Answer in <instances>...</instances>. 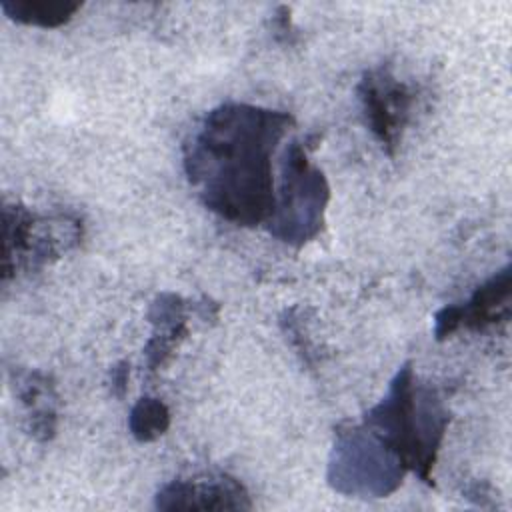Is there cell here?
I'll return each mask as SVG.
<instances>
[{"label":"cell","mask_w":512,"mask_h":512,"mask_svg":"<svg viewBox=\"0 0 512 512\" xmlns=\"http://www.w3.org/2000/svg\"><path fill=\"white\" fill-rule=\"evenodd\" d=\"M328 186L318 168L306 160V152L292 142L282 158V182L276 192V208L270 232L290 244H304L322 226Z\"/></svg>","instance_id":"7a4b0ae2"},{"label":"cell","mask_w":512,"mask_h":512,"mask_svg":"<svg viewBox=\"0 0 512 512\" xmlns=\"http://www.w3.org/2000/svg\"><path fill=\"white\" fill-rule=\"evenodd\" d=\"M290 124L286 112L248 104L212 110L184 154L188 180L204 206L242 226L270 222L276 208L272 152Z\"/></svg>","instance_id":"6da1fadb"},{"label":"cell","mask_w":512,"mask_h":512,"mask_svg":"<svg viewBox=\"0 0 512 512\" xmlns=\"http://www.w3.org/2000/svg\"><path fill=\"white\" fill-rule=\"evenodd\" d=\"M358 92L370 130L376 134L382 146L392 152L410 116L414 94L390 72V68L366 72Z\"/></svg>","instance_id":"277c9868"},{"label":"cell","mask_w":512,"mask_h":512,"mask_svg":"<svg viewBox=\"0 0 512 512\" xmlns=\"http://www.w3.org/2000/svg\"><path fill=\"white\" fill-rule=\"evenodd\" d=\"M80 8L78 2H62V0H12L2 2V10L16 22L56 28L68 22L74 12Z\"/></svg>","instance_id":"52a82bcc"},{"label":"cell","mask_w":512,"mask_h":512,"mask_svg":"<svg viewBox=\"0 0 512 512\" xmlns=\"http://www.w3.org/2000/svg\"><path fill=\"white\" fill-rule=\"evenodd\" d=\"M156 506L164 510L174 508H250L244 486L228 476L218 478H190L172 480L158 496Z\"/></svg>","instance_id":"5b68a950"},{"label":"cell","mask_w":512,"mask_h":512,"mask_svg":"<svg viewBox=\"0 0 512 512\" xmlns=\"http://www.w3.org/2000/svg\"><path fill=\"white\" fill-rule=\"evenodd\" d=\"M510 294V268L506 266L500 274L480 286L464 306H446L436 314V336L444 338L458 326L482 328L500 318L498 308L508 310Z\"/></svg>","instance_id":"8992f818"},{"label":"cell","mask_w":512,"mask_h":512,"mask_svg":"<svg viewBox=\"0 0 512 512\" xmlns=\"http://www.w3.org/2000/svg\"><path fill=\"white\" fill-rule=\"evenodd\" d=\"M168 422H170L168 410L160 400L142 398L132 410L130 430L138 440L148 442L164 434V430L168 428Z\"/></svg>","instance_id":"ba28073f"},{"label":"cell","mask_w":512,"mask_h":512,"mask_svg":"<svg viewBox=\"0 0 512 512\" xmlns=\"http://www.w3.org/2000/svg\"><path fill=\"white\" fill-rule=\"evenodd\" d=\"M64 220H44L38 230L40 222L26 208H4V278L22 266L32 268L36 262H46L50 256L72 246L78 240L76 234L62 236L56 232V226Z\"/></svg>","instance_id":"3957f363"}]
</instances>
